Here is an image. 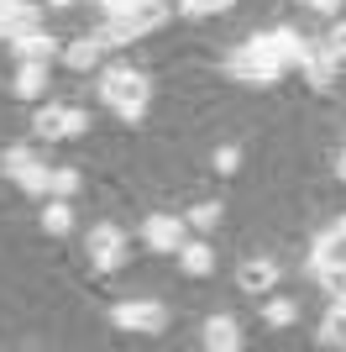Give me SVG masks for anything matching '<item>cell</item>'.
Instances as JSON below:
<instances>
[{
    "label": "cell",
    "mask_w": 346,
    "mask_h": 352,
    "mask_svg": "<svg viewBox=\"0 0 346 352\" xmlns=\"http://www.w3.org/2000/svg\"><path fill=\"white\" fill-rule=\"evenodd\" d=\"M100 100L111 105L121 121H142L147 100H152V79L137 69H105L100 74Z\"/></svg>",
    "instance_id": "obj_1"
},
{
    "label": "cell",
    "mask_w": 346,
    "mask_h": 352,
    "mask_svg": "<svg viewBox=\"0 0 346 352\" xmlns=\"http://www.w3.org/2000/svg\"><path fill=\"white\" fill-rule=\"evenodd\" d=\"M111 326L137 331V337H158V331H168V305L163 300H121V305H111Z\"/></svg>",
    "instance_id": "obj_2"
},
{
    "label": "cell",
    "mask_w": 346,
    "mask_h": 352,
    "mask_svg": "<svg viewBox=\"0 0 346 352\" xmlns=\"http://www.w3.org/2000/svg\"><path fill=\"white\" fill-rule=\"evenodd\" d=\"M84 248H89V263L100 268V274H115V268H126V263H131V248H126V236H121V226H115V221L89 226Z\"/></svg>",
    "instance_id": "obj_3"
},
{
    "label": "cell",
    "mask_w": 346,
    "mask_h": 352,
    "mask_svg": "<svg viewBox=\"0 0 346 352\" xmlns=\"http://www.w3.org/2000/svg\"><path fill=\"white\" fill-rule=\"evenodd\" d=\"M226 79H236V85H257V89H273L278 79H284V69H278L273 58H262L252 43H242V47L226 58Z\"/></svg>",
    "instance_id": "obj_4"
},
{
    "label": "cell",
    "mask_w": 346,
    "mask_h": 352,
    "mask_svg": "<svg viewBox=\"0 0 346 352\" xmlns=\"http://www.w3.org/2000/svg\"><path fill=\"white\" fill-rule=\"evenodd\" d=\"M184 232H189V221L173 216V210H147V221H142L147 252H163V258H173V252L184 248Z\"/></svg>",
    "instance_id": "obj_5"
},
{
    "label": "cell",
    "mask_w": 346,
    "mask_h": 352,
    "mask_svg": "<svg viewBox=\"0 0 346 352\" xmlns=\"http://www.w3.org/2000/svg\"><path fill=\"white\" fill-rule=\"evenodd\" d=\"M5 43H11V53H16V58H37V63H53L58 53H63L53 32H43V21H32V27H16L11 37H5Z\"/></svg>",
    "instance_id": "obj_6"
},
{
    "label": "cell",
    "mask_w": 346,
    "mask_h": 352,
    "mask_svg": "<svg viewBox=\"0 0 346 352\" xmlns=\"http://www.w3.org/2000/svg\"><path fill=\"white\" fill-rule=\"evenodd\" d=\"M47 69L53 63H37V58H16V74H11V95H21V100H43L47 95Z\"/></svg>",
    "instance_id": "obj_7"
},
{
    "label": "cell",
    "mask_w": 346,
    "mask_h": 352,
    "mask_svg": "<svg viewBox=\"0 0 346 352\" xmlns=\"http://www.w3.org/2000/svg\"><path fill=\"white\" fill-rule=\"evenodd\" d=\"M273 284H278V263L273 258H246L242 268H236V289L242 294H273Z\"/></svg>",
    "instance_id": "obj_8"
},
{
    "label": "cell",
    "mask_w": 346,
    "mask_h": 352,
    "mask_svg": "<svg viewBox=\"0 0 346 352\" xmlns=\"http://www.w3.org/2000/svg\"><path fill=\"white\" fill-rule=\"evenodd\" d=\"M173 258H178V274H184V279H210V274H216V248H210V242H189L184 236V248L173 252Z\"/></svg>",
    "instance_id": "obj_9"
},
{
    "label": "cell",
    "mask_w": 346,
    "mask_h": 352,
    "mask_svg": "<svg viewBox=\"0 0 346 352\" xmlns=\"http://www.w3.org/2000/svg\"><path fill=\"white\" fill-rule=\"evenodd\" d=\"M100 37H95V32H89V37H73L69 47H63V53H58V58H63V69H73V74H95L100 69Z\"/></svg>",
    "instance_id": "obj_10"
},
{
    "label": "cell",
    "mask_w": 346,
    "mask_h": 352,
    "mask_svg": "<svg viewBox=\"0 0 346 352\" xmlns=\"http://www.w3.org/2000/svg\"><path fill=\"white\" fill-rule=\"evenodd\" d=\"M200 342H205L210 352H236V347H242V326L231 321V316H210Z\"/></svg>",
    "instance_id": "obj_11"
},
{
    "label": "cell",
    "mask_w": 346,
    "mask_h": 352,
    "mask_svg": "<svg viewBox=\"0 0 346 352\" xmlns=\"http://www.w3.org/2000/svg\"><path fill=\"white\" fill-rule=\"evenodd\" d=\"M262 326H268V331H288V326H299V300L273 294V300L262 305Z\"/></svg>",
    "instance_id": "obj_12"
},
{
    "label": "cell",
    "mask_w": 346,
    "mask_h": 352,
    "mask_svg": "<svg viewBox=\"0 0 346 352\" xmlns=\"http://www.w3.org/2000/svg\"><path fill=\"white\" fill-rule=\"evenodd\" d=\"M315 342H320V347H346V300H336V305L325 310V321H320Z\"/></svg>",
    "instance_id": "obj_13"
},
{
    "label": "cell",
    "mask_w": 346,
    "mask_h": 352,
    "mask_svg": "<svg viewBox=\"0 0 346 352\" xmlns=\"http://www.w3.org/2000/svg\"><path fill=\"white\" fill-rule=\"evenodd\" d=\"M79 184H84V174H79V168H69V163H47V195L73 200V195H79Z\"/></svg>",
    "instance_id": "obj_14"
},
{
    "label": "cell",
    "mask_w": 346,
    "mask_h": 352,
    "mask_svg": "<svg viewBox=\"0 0 346 352\" xmlns=\"http://www.w3.org/2000/svg\"><path fill=\"white\" fill-rule=\"evenodd\" d=\"M43 232H47V236H69V232H73V206H69V200L47 195V206H43Z\"/></svg>",
    "instance_id": "obj_15"
},
{
    "label": "cell",
    "mask_w": 346,
    "mask_h": 352,
    "mask_svg": "<svg viewBox=\"0 0 346 352\" xmlns=\"http://www.w3.org/2000/svg\"><path fill=\"white\" fill-rule=\"evenodd\" d=\"M63 111H69V105H43V111L32 116V137H37V142H63Z\"/></svg>",
    "instance_id": "obj_16"
},
{
    "label": "cell",
    "mask_w": 346,
    "mask_h": 352,
    "mask_svg": "<svg viewBox=\"0 0 346 352\" xmlns=\"http://www.w3.org/2000/svg\"><path fill=\"white\" fill-rule=\"evenodd\" d=\"M220 216H226V210H220V200H194V206L184 210V221L194 226V232H216Z\"/></svg>",
    "instance_id": "obj_17"
},
{
    "label": "cell",
    "mask_w": 346,
    "mask_h": 352,
    "mask_svg": "<svg viewBox=\"0 0 346 352\" xmlns=\"http://www.w3.org/2000/svg\"><path fill=\"white\" fill-rule=\"evenodd\" d=\"M32 163H43L37 153H32V147H5V153H0V174H5V179L16 184V179H21V174L32 168Z\"/></svg>",
    "instance_id": "obj_18"
},
{
    "label": "cell",
    "mask_w": 346,
    "mask_h": 352,
    "mask_svg": "<svg viewBox=\"0 0 346 352\" xmlns=\"http://www.w3.org/2000/svg\"><path fill=\"white\" fill-rule=\"evenodd\" d=\"M236 0H178V16H189V21H210V16H226Z\"/></svg>",
    "instance_id": "obj_19"
},
{
    "label": "cell",
    "mask_w": 346,
    "mask_h": 352,
    "mask_svg": "<svg viewBox=\"0 0 346 352\" xmlns=\"http://www.w3.org/2000/svg\"><path fill=\"white\" fill-rule=\"evenodd\" d=\"M210 168H216L220 179H231V174H242V147H236V142L216 147V153H210Z\"/></svg>",
    "instance_id": "obj_20"
},
{
    "label": "cell",
    "mask_w": 346,
    "mask_h": 352,
    "mask_svg": "<svg viewBox=\"0 0 346 352\" xmlns=\"http://www.w3.org/2000/svg\"><path fill=\"white\" fill-rule=\"evenodd\" d=\"M84 132H89V111L69 105V111H63V137H84Z\"/></svg>",
    "instance_id": "obj_21"
},
{
    "label": "cell",
    "mask_w": 346,
    "mask_h": 352,
    "mask_svg": "<svg viewBox=\"0 0 346 352\" xmlns=\"http://www.w3.org/2000/svg\"><path fill=\"white\" fill-rule=\"evenodd\" d=\"M325 47H331L336 58H341V63H346V16H341V21H336V27H331V32H325Z\"/></svg>",
    "instance_id": "obj_22"
},
{
    "label": "cell",
    "mask_w": 346,
    "mask_h": 352,
    "mask_svg": "<svg viewBox=\"0 0 346 352\" xmlns=\"http://www.w3.org/2000/svg\"><path fill=\"white\" fill-rule=\"evenodd\" d=\"M142 6H152V0H100L105 16H131V11H142Z\"/></svg>",
    "instance_id": "obj_23"
},
{
    "label": "cell",
    "mask_w": 346,
    "mask_h": 352,
    "mask_svg": "<svg viewBox=\"0 0 346 352\" xmlns=\"http://www.w3.org/2000/svg\"><path fill=\"white\" fill-rule=\"evenodd\" d=\"M304 6H310V11H320V16H336V11H341V0H304Z\"/></svg>",
    "instance_id": "obj_24"
},
{
    "label": "cell",
    "mask_w": 346,
    "mask_h": 352,
    "mask_svg": "<svg viewBox=\"0 0 346 352\" xmlns=\"http://www.w3.org/2000/svg\"><path fill=\"white\" fill-rule=\"evenodd\" d=\"M325 232H331V236H336V242H346V210H341V216H336V221H331V226H325Z\"/></svg>",
    "instance_id": "obj_25"
},
{
    "label": "cell",
    "mask_w": 346,
    "mask_h": 352,
    "mask_svg": "<svg viewBox=\"0 0 346 352\" xmlns=\"http://www.w3.org/2000/svg\"><path fill=\"white\" fill-rule=\"evenodd\" d=\"M336 179H341V184H346V147H341V153H336Z\"/></svg>",
    "instance_id": "obj_26"
},
{
    "label": "cell",
    "mask_w": 346,
    "mask_h": 352,
    "mask_svg": "<svg viewBox=\"0 0 346 352\" xmlns=\"http://www.w3.org/2000/svg\"><path fill=\"white\" fill-rule=\"evenodd\" d=\"M11 11H16V0H0V21H5Z\"/></svg>",
    "instance_id": "obj_27"
},
{
    "label": "cell",
    "mask_w": 346,
    "mask_h": 352,
    "mask_svg": "<svg viewBox=\"0 0 346 352\" xmlns=\"http://www.w3.org/2000/svg\"><path fill=\"white\" fill-rule=\"evenodd\" d=\"M0 43H5V21H0Z\"/></svg>",
    "instance_id": "obj_28"
},
{
    "label": "cell",
    "mask_w": 346,
    "mask_h": 352,
    "mask_svg": "<svg viewBox=\"0 0 346 352\" xmlns=\"http://www.w3.org/2000/svg\"><path fill=\"white\" fill-rule=\"evenodd\" d=\"M341 300H346V294H341Z\"/></svg>",
    "instance_id": "obj_29"
}]
</instances>
